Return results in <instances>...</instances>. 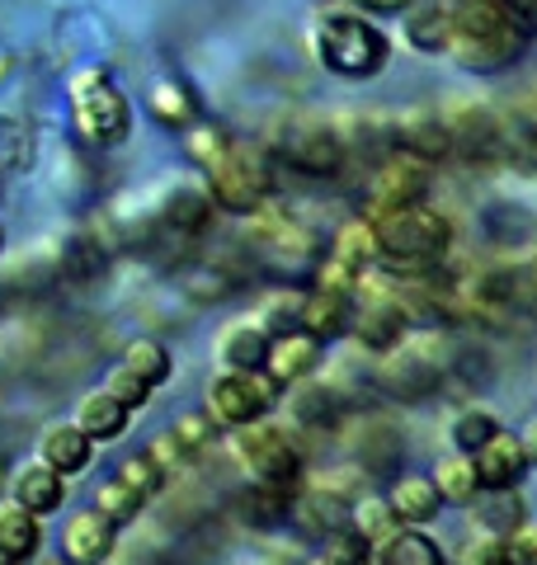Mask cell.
Instances as JSON below:
<instances>
[{"label":"cell","instance_id":"26","mask_svg":"<svg viewBox=\"0 0 537 565\" xmlns=\"http://www.w3.org/2000/svg\"><path fill=\"white\" fill-rule=\"evenodd\" d=\"M495 434H505V424H499V415L481 401L462 405V411H453V419H448V444H453V452H462V457H476Z\"/></svg>","mask_w":537,"mask_h":565},{"label":"cell","instance_id":"42","mask_svg":"<svg viewBox=\"0 0 537 565\" xmlns=\"http://www.w3.org/2000/svg\"><path fill=\"white\" fill-rule=\"evenodd\" d=\"M39 565H71L66 556H48V561H39Z\"/></svg>","mask_w":537,"mask_h":565},{"label":"cell","instance_id":"8","mask_svg":"<svg viewBox=\"0 0 537 565\" xmlns=\"http://www.w3.org/2000/svg\"><path fill=\"white\" fill-rule=\"evenodd\" d=\"M378 255H382L378 226H372L368 217H349L330 236L326 255H320V264H316V282H312V288L358 297V288L368 282V274L378 269Z\"/></svg>","mask_w":537,"mask_h":565},{"label":"cell","instance_id":"2","mask_svg":"<svg viewBox=\"0 0 537 565\" xmlns=\"http://www.w3.org/2000/svg\"><path fill=\"white\" fill-rule=\"evenodd\" d=\"M312 57L339 81H372L391 62V39L372 14L345 6H326L312 20Z\"/></svg>","mask_w":537,"mask_h":565},{"label":"cell","instance_id":"9","mask_svg":"<svg viewBox=\"0 0 537 565\" xmlns=\"http://www.w3.org/2000/svg\"><path fill=\"white\" fill-rule=\"evenodd\" d=\"M434 340H439V334H429V330H410L397 349L382 353V359H378V386L387 396L424 401L443 382L448 359H439V353H434Z\"/></svg>","mask_w":537,"mask_h":565},{"label":"cell","instance_id":"28","mask_svg":"<svg viewBox=\"0 0 537 565\" xmlns=\"http://www.w3.org/2000/svg\"><path fill=\"white\" fill-rule=\"evenodd\" d=\"M372 565H448V556L424 527H401L372 552Z\"/></svg>","mask_w":537,"mask_h":565},{"label":"cell","instance_id":"13","mask_svg":"<svg viewBox=\"0 0 537 565\" xmlns=\"http://www.w3.org/2000/svg\"><path fill=\"white\" fill-rule=\"evenodd\" d=\"M212 212H218V203H212V193L203 184H179L166 203H160L156 212V222H151V245H193L203 232H208V222H212Z\"/></svg>","mask_w":537,"mask_h":565},{"label":"cell","instance_id":"22","mask_svg":"<svg viewBox=\"0 0 537 565\" xmlns=\"http://www.w3.org/2000/svg\"><path fill=\"white\" fill-rule=\"evenodd\" d=\"M95 457V438H90L76 419L71 424H52V429L39 438V462L52 467L66 481V476H81Z\"/></svg>","mask_w":537,"mask_h":565},{"label":"cell","instance_id":"7","mask_svg":"<svg viewBox=\"0 0 537 565\" xmlns=\"http://www.w3.org/2000/svg\"><path fill=\"white\" fill-rule=\"evenodd\" d=\"M268 156H274L278 166L297 170V174L330 180V174H339L349 161V141L326 118H293V122H283V132L274 137Z\"/></svg>","mask_w":537,"mask_h":565},{"label":"cell","instance_id":"39","mask_svg":"<svg viewBox=\"0 0 537 565\" xmlns=\"http://www.w3.org/2000/svg\"><path fill=\"white\" fill-rule=\"evenodd\" d=\"M505 552H509V565H537V527L533 523H518L505 533Z\"/></svg>","mask_w":537,"mask_h":565},{"label":"cell","instance_id":"31","mask_svg":"<svg viewBox=\"0 0 537 565\" xmlns=\"http://www.w3.org/2000/svg\"><path fill=\"white\" fill-rule=\"evenodd\" d=\"M349 527L378 552L391 533H401V519H397V509L387 504V494H364V500L349 504Z\"/></svg>","mask_w":537,"mask_h":565},{"label":"cell","instance_id":"17","mask_svg":"<svg viewBox=\"0 0 537 565\" xmlns=\"http://www.w3.org/2000/svg\"><path fill=\"white\" fill-rule=\"evenodd\" d=\"M320 359H326V344L316 340V334L307 330H293V334H274V344H268V363H264V373L274 377L278 392H288V386H302L307 382Z\"/></svg>","mask_w":537,"mask_h":565},{"label":"cell","instance_id":"24","mask_svg":"<svg viewBox=\"0 0 537 565\" xmlns=\"http://www.w3.org/2000/svg\"><path fill=\"white\" fill-rule=\"evenodd\" d=\"M387 504L397 509L401 527H429V523L443 514V494H439V486L429 481V476H420V471L397 476V481H391V490H387Z\"/></svg>","mask_w":537,"mask_h":565},{"label":"cell","instance_id":"21","mask_svg":"<svg viewBox=\"0 0 537 565\" xmlns=\"http://www.w3.org/2000/svg\"><path fill=\"white\" fill-rule=\"evenodd\" d=\"M268 344H274V334L260 321H231L218 334V363L231 367V373H264Z\"/></svg>","mask_w":537,"mask_h":565},{"label":"cell","instance_id":"1","mask_svg":"<svg viewBox=\"0 0 537 565\" xmlns=\"http://www.w3.org/2000/svg\"><path fill=\"white\" fill-rule=\"evenodd\" d=\"M537 14L518 0H457L453 39H448V62L467 76H499L528 52Z\"/></svg>","mask_w":537,"mask_h":565},{"label":"cell","instance_id":"36","mask_svg":"<svg viewBox=\"0 0 537 565\" xmlns=\"http://www.w3.org/2000/svg\"><path fill=\"white\" fill-rule=\"evenodd\" d=\"M320 561H330V565H368L372 546L345 523V527H335L330 537H320Z\"/></svg>","mask_w":537,"mask_h":565},{"label":"cell","instance_id":"33","mask_svg":"<svg viewBox=\"0 0 537 565\" xmlns=\"http://www.w3.org/2000/svg\"><path fill=\"white\" fill-rule=\"evenodd\" d=\"M151 114H156V122H166V128L189 132L193 122H199V99L189 95V85L160 81L156 90H151Z\"/></svg>","mask_w":537,"mask_h":565},{"label":"cell","instance_id":"44","mask_svg":"<svg viewBox=\"0 0 537 565\" xmlns=\"http://www.w3.org/2000/svg\"><path fill=\"white\" fill-rule=\"evenodd\" d=\"M0 565H14V561H6V556H0Z\"/></svg>","mask_w":537,"mask_h":565},{"label":"cell","instance_id":"43","mask_svg":"<svg viewBox=\"0 0 537 565\" xmlns=\"http://www.w3.org/2000/svg\"><path fill=\"white\" fill-rule=\"evenodd\" d=\"M307 565H330V561H320V556H316V561H307Z\"/></svg>","mask_w":537,"mask_h":565},{"label":"cell","instance_id":"12","mask_svg":"<svg viewBox=\"0 0 537 565\" xmlns=\"http://www.w3.org/2000/svg\"><path fill=\"white\" fill-rule=\"evenodd\" d=\"M415 330V321H410V311L401 302V288H378V292H368V288H358L354 297V340L364 344L368 353H391L406 334Z\"/></svg>","mask_w":537,"mask_h":565},{"label":"cell","instance_id":"18","mask_svg":"<svg viewBox=\"0 0 537 565\" xmlns=\"http://www.w3.org/2000/svg\"><path fill=\"white\" fill-rule=\"evenodd\" d=\"M453 10L457 0H415L401 14L406 47H415L420 57H448V39H453Z\"/></svg>","mask_w":537,"mask_h":565},{"label":"cell","instance_id":"10","mask_svg":"<svg viewBox=\"0 0 537 565\" xmlns=\"http://www.w3.org/2000/svg\"><path fill=\"white\" fill-rule=\"evenodd\" d=\"M278 386L268 373H231V367H222L218 377L208 382V415L222 424V429H250V424H260L274 415L278 405Z\"/></svg>","mask_w":537,"mask_h":565},{"label":"cell","instance_id":"16","mask_svg":"<svg viewBox=\"0 0 537 565\" xmlns=\"http://www.w3.org/2000/svg\"><path fill=\"white\" fill-rule=\"evenodd\" d=\"M472 462H476V476H481V494H514L533 471L528 457H524V444H518V434H509V429L495 434Z\"/></svg>","mask_w":537,"mask_h":565},{"label":"cell","instance_id":"35","mask_svg":"<svg viewBox=\"0 0 537 565\" xmlns=\"http://www.w3.org/2000/svg\"><path fill=\"white\" fill-rule=\"evenodd\" d=\"M118 481H128V486H133V490L141 494V500H147V504H151V500H156V494H160V490H166V486H170V476H166V471H160V467H156V457H151L147 448H141V452H133V457H128V462H123V467H118Z\"/></svg>","mask_w":537,"mask_h":565},{"label":"cell","instance_id":"11","mask_svg":"<svg viewBox=\"0 0 537 565\" xmlns=\"http://www.w3.org/2000/svg\"><path fill=\"white\" fill-rule=\"evenodd\" d=\"M429 184H434V174L429 166L410 161V156H391L372 170V180L364 189V207H358V217H368L372 226H382L387 217H397L406 207H420L429 199Z\"/></svg>","mask_w":537,"mask_h":565},{"label":"cell","instance_id":"30","mask_svg":"<svg viewBox=\"0 0 537 565\" xmlns=\"http://www.w3.org/2000/svg\"><path fill=\"white\" fill-rule=\"evenodd\" d=\"M429 481L439 486L443 504H472L481 500V476H476V462L462 452H448L434 462V471H429Z\"/></svg>","mask_w":537,"mask_h":565},{"label":"cell","instance_id":"37","mask_svg":"<svg viewBox=\"0 0 537 565\" xmlns=\"http://www.w3.org/2000/svg\"><path fill=\"white\" fill-rule=\"evenodd\" d=\"M457 565H509L505 533H476L467 546H462V561Z\"/></svg>","mask_w":537,"mask_h":565},{"label":"cell","instance_id":"34","mask_svg":"<svg viewBox=\"0 0 537 565\" xmlns=\"http://www.w3.org/2000/svg\"><path fill=\"white\" fill-rule=\"evenodd\" d=\"M95 509L109 523H118V527H128L141 509H147V500H141V494L128 486V481H118V476H109V481L99 486V494H95Z\"/></svg>","mask_w":537,"mask_h":565},{"label":"cell","instance_id":"5","mask_svg":"<svg viewBox=\"0 0 537 565\" xmlns=\"http://www.w3.org/2000/svg\"><path fill=\"white\" fill-rule=\"evenodd\" d=\"M71 122H76V137L85 141V147L109 151V147H118V141H128L133 104L104 66L85 71V76L71 85Z\"/></svg>","mask_w":537,"mask_h":565},{"label":"cell","instance_id":"32","mask_svg":"<svg viewBox=\"0 0 537 565\" xmlns=\"http://www.w3.org/2000/svg\"><path fill=\"white\" fill-rule=\"evenodd\" d=\"M123 373L137 377L147 392H156V386H166L170 373H175V359H170V349L160 344V340H133L128 353H123Z\"/></svg>","mask_w":537,"mask_h":565},{"label":"cell","instance_id":"23","mask_svg":"<svg viewBox=\"0 0 537 565\" xmlns=\"http://www.w3.org/2000/svg\"><path fill=\"white\" fill-rule=\"evenodd\" d=\"M62 500H66V481H62V476L52 471V467H43V462H29V467L14 471V481H10V504L29 509L33 519L57 514Z\"/></svg>","mask_w":537,"mask_h":565},{"label":"cell","instance_id":"20","mask_svg":"<svg viewBox=\"0 0 537 565\" xmlns=\"http://www.w3.org/2000/svg\"><path fill=\"white\" fill-rule=\"evenodd\" d=\"M302 330L316 334L320 344H335L354 330V297L349 292H326V288H307L302 297Z\"/></svg>","mask_w":537,"mask_h":565},{"label":"cell","instance_id":"45","mask_svg":"<svg viewBox=\"0 0 537 565\" xmlns=\"http://www.w3.org/2000/svg\"><path fill=\"white\" fill-rule=\"evenodd\" d=\"M0 245H6V232H0Z\"/></svg>","mask_w":537,"mask_h":565},{"label":"cell","instance_id":"14","mask_svg":"<svg viewBox=\"0 0 537 565\" xmlns=\"http://www.w3.org/2000/svg\"><path fill=\"white\" fill-rule=\"evenodd\" d=\"M391 147L420 166H439L453 156V132L443 122V109H406L391 118Z\"/></svg>","mask_w":537,"mask_h":565},{"label":"cell","instance_id":"25","mask_svg":"<svg viewBox=\"0 0 537 565\" xmlns=\"http://www.w3.org/2000/svg\"><path fill=\"white\" fill-rule=\"evenodd\" d=\"M104 269H109V245H104L99 232H76L62 241L57 250V274L66 282H95Z\"/></svg>","mask_w":537,"mask_h":565},{"label":"cell","instance_id":"38","mask_svg":"<svg viewBox=\"0 0 537 565\" xmlns=\"http://www.w3.org/2000/svg\"><path fill=\"white\" fill-rule=\"evenodd\" d=\"M104 392H109V396H118V401L128 405L133 415H137L141 405L151 401V392H147V386H141L137 377H128V373H123V367H114V373H109V382H104Z\"/></svg>","mask_w":537,"mask_h":565},{"label":"cell","instance_id":"29","mask_svg":"<svg viewBox=\"0 0 537 565\" xmlns=\"http://www.w3.org/2000/svg\"><path fill=\"white\" fill-rule=\"evenodd\" d=\"M43 546V523L20 504H0V556L6 561H29Z\"/></svg>","mask_w":537,"mask_h":565},{"label":"cell","instance_id":"27","mask_svg":"<svg viewBox=\"0 0 537 565\" xmlns=\"http://www.w3.org/2000/svg\"><path fill=\"white\" fill-rule=\"evenodd\" d=\"M128 419H133V411L118 396H109V392H90L76 405V424L90 438H95V444H114V438L128 429Z\"/></svg>","mask_w":537,"mask_h":565},{"label":"cell","instance_id":"19","mask_svg":"<svg viewBox=\"0 0 537 565\" xmlns=\"http://www.w3.org/2000/svg\"><path fill=\"white\" fill-rule=\"evenodd\" d=\"M118 533H123V527L104 519L99 509H85V514H76V519L66 523V533H62V556H66L71 565H104V561L114 556Z\"/></svg>","mask_w":537,"mask_h":565},{"label":"cell","instance_id":"15","mask_svg":"<svg viewBox=\"0 0 537 565\" xmlns=\"http://www.w3.org/2000/svg\"><path fill=\"white\" fill-rule=\"evenodd\" d=\"M443 122L453 132V156H491L499 141H505V122L495 118V109H486L481 99H467V104H448L443 109Z\"/></svg>","mask_w":537,"mask_h":565},{"label":"cell","instance_id":"40","mask_svg":"<svg viewBox=\"0 0 537 565\" xmlns=\"http://www.w3.org/2000/svg\"><path fill=\"white\" fill-rule=\"evenodd\" d=\"M354 10H364V14H406L415 0H349Z\"/></svg>","mask_w":537,"mask_h":565},{"label":"cell","instance_id":"41","mask_svg":"<svg viewBox=\"0 0 537 565\" xmlns=\"http://www.w3.org/2000/svg\"><path fill=\"white\" fill-rule=\"evenodd\" d=\"M518 444H524L528 467L537 471V415H533V419H524V429H518Z\"/></svg>","mask_w":537,"mask_h":565},{"label":"cell","instance_id":"4","mask_svg":"<svg viewBox=\"0 0 537 565\" xmlns=\"http://www.w3.org/2000/svg\"><path fill=\"white\" fill-rule=\"evenodd\" d=\"M203 189L212 193V203L231 217H260L278 189V161L255 141H236L231 137L227 147L203 166Z\"/></svg>","mask_w":537,"mask_h":565},{"label":"cell","instance_id":"3","mask_svg":"<svg viewBox=\"0 0 537 565\" xmlns=\"http://www.w3.org/2000/svg\"><path fill=\"white\" fill-rule=\"evenodd\" d=\"M378 241H382V255H378V269L391 278H406V282H420V278H434L443 269V259L453 255V241H457V226L448 212L439 207H406L397 217H387L378 226Z\"/></svg>","mask_w":537,"mask_h":565},{"label":"cell","instance_id":"6","mask_svg":"<svg viewBox=\"0 0 537 565\" xmlns=\"http://www.w3.org/2000/svg\"><path fill=\"white\" fill-rule=\"evenodd\" d=\"M231 452H236L241 471L250 476V486H268V490H302L307 476V457H302L297 438L278 424H250V429L231 434Z\"/></svg>","mask_w":537,"mask_h":565}]
</instances>
